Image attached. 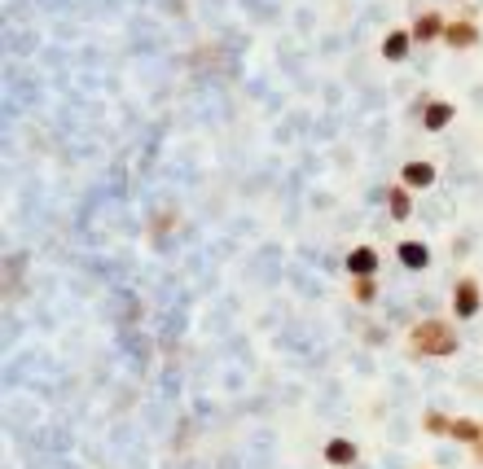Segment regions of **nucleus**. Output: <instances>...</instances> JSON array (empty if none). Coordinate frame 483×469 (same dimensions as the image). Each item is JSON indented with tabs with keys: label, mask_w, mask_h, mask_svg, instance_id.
Instances as JSON below:
<instances>
[{
	"label": "nucleus",
	"mask_w": 483,
	"mask_h": 469,
	"mask_svg": "<svg viewBox=\"0 0 483 469\" xmlns=\"http://www.w3.org/2000/svg\"><path fill=\"white\" fill-rule=\"evenodd\" d=\"M457 347H462L457 329L444 316H427L409 329V351L422 356V360H448V356H457Z\"/></svg>",
	"instance_id": "1"
},
{
	"label": "nucleus",
	"mask_w": 483,
	"mask_h": 469,
	"mask_svg": "<svg viewBox=\"0 0 483 469\" xmlns=\"http://www.w3.org/2000/svg\"><path fill=\"white\" fill-rule=\"evenodd\" d=\"M453 316L457 320H475L483 312V285L475 276H457V285H453Z\"/></svg>",
	"instance_id": "2"
},
{
	"label": "nucleus",
	"mask_w": 483,
	"mask_h": 469,
	"mask_svg": "<svg viewBox=\"0 0 483 469\" xmlns=\"http://www.w3.org/2000/svg\"><path fill=\"white\" fill-rule=\"evenodd\" d=\"M479 40H483V31H479V22H475V18H453V22H448V31H444V45H448L453 53H471Z\"/></svg>",
	"instance_id": "3"
},
{
	"label": "nucleus",
	"mask_w": 483,
	"mask_h": 469,
	"mask_svg": "<svg viewBox=\"0 0 483 469\" xmlns=\"http://www.w3.org/2000/svg\"><path fill=\"white\" fill-rule=\"evenodd\" d=\"M409 31H413V45H435V40L444 45L448 18H444V13H435V9H422V13L413 18V27H409Z\"/></svg>",
	"instance_id": "4"
},
{
	"label": "nucleus",
	"mask_w": 483,
	"mask_h": 469,
	"mask_svg": "<svg viewBox=\"0 0 483 469\" xmlns=\"http://www.w3.org/2000/svg\"><path fill=\"white\" fill-rule=\"evenodd\" d=\"M435 180H439V171H435V162H427V158H409V162L400 167V185H404V189H413V193L430 189Z\"/></svg>",
	"instance_id": "5"
},
{
	"label": "nucleus",
	"mask_w": 483,
	"mask_h": 469,
	"mask_svg": "<svg viewBox=\"0 0 483 469\" xmlns=\"http://www.w3.org/2000/svg\"><path fill=\"white\" fill-rule=\"evenodd\" d=\"M453 119H457V105L453 102H439V97H427V102H422V132L439 136Z\"/></svg>",
	"instance_id": "6"
},
{
	"label": "nucleus",
	"mask_w": 483,
	"mask_h": 469,
	"mask_svg": "<svg viewBox=\"0 0 483 469\" xmlns=\"http://www.w3.org/2000/svg\"><path fill=\"white\" fill-rule=\"evenodd\" d=\"M321 457H325V465H334V469H352L356 461H361V448H356L352 439H343V434H338V439H329V443H325Z\"/></svg>",
	"instance_id": "7"
},
{
	"label": "nucleus",
	"mask_w": 483,
	"mask_h": 469,
	"mask_svg": "<svg viewBox=\"0 0 483 469\" xmlns=\"http://www.w3.org/2000/svg\"><path fill=\"white\" fill-rule=\"evenodd\" d=\"M396 259H400V267H409V272H427L430 267V246L427 242H418V237H409V242L396 246Z\"/></svg>",
	"instance_id": "8"
},
{
	"label": "nucleus",
	"mask_w": 483,
	"mask_h": 469,
	"mask_svg": "<svg viewBox=\"0 0 483 469\" xmlns=\"http://www.w3.org/2000/svg\"><path fill=\"white\" fill-rule=\"evenodd\" d=\"M409 53H413V31H409V27H391V31L382 36V57H387L391 66L404 62Z\"/></svg>",
	"instance_id": "9"
},
{
	"label": "nucleus",
	"mask_w": 483,
	"mask_h": 469,
	"mask_svg": "<svg viewBox=\"0 0 483 469\" xmlns=\"http://www.w3.org/2000/svg\"><path fill=\"white\" fill-rule=\"evenodd\" d=\"M378 267H382V255L374 246H352L347 251V276H378Z\"/></svg>",
	"instance_id": "10"
},
{
	"label": "nucleus",
	"mask_w": 483,
	"mask_h": 469,
	"mask_svg": "<svg viewBox=\"0 0 483 469\" xmlns=\"http://www.w3.org/2000/svg\"><path fill=\"white\" fill-rule=\"evenodd\" d=\"M387 215L396 219V224H404V219H413V189H404L400 180L387 189Z\"/></svg>",
	"instance_id": "11"
},
{
	"label": "nucleus",
	"mask_w": 483,
	"mask_h": 469,
	"mask_svg": "<svg viewBox=\"0 0 483 469\" xmlns=\"http://www.w3.org/2000/svg\"><path fill=\"white\" fill-rule=\"evenodd\" d=\"M479 434H483V421H475V417H453V425H448V439L453 443H466V448H475Z\"/></svg>",
	"instance_id": "12"
},
{
	"label": "nucleus",
	"mask_w": 483,
	"mask_h": 469,
	"mask_svg": "<svg viewBox=\"0 0 483 469\" xmlns=\"http://www.w3.org/2000/svg\"><path fill=\"white\" fill-rule=\"evenodd\" d=\"M378 299V276H352V303L370 308Z\"/></svg>",
	"instance_id": "13"
},
{
	"label": "nucleus",
	"mask_w": 483,
	"mask_h": 469,
	"mask_svg": "<svg viewBox=\"0 0 483 469\" xmlns=\"http://www.w3.org/2000/svg\"><path fill=\"white\" fill-rule=\"evenodd\" d=\"M448 425H453V417H444V413H422V430H427L430 439H448Z\"/></svg>",
	"instance_id": "14"
},
{
	"label": "nucleus",
	"mask_w": 483,
	"mask_h": 469,
	"mask_svg": "<svg viewBox=\"0 0 483 469\" xmlns=\"http://www.w3.org/2000/svg\"><path fill=\"white\" fill-rule=\"evenodd\" d=\"M176 224H180V215H176V210H159V215H154V224H150V237H154V242H162V237H167Z\"/></svg>",
	"instance_id": "15"
},
{
	"label": "nucleus",
	"mask_w": 483,
	"mask_h": 469,
	"mask_svg": "<svg viewBox=\"0 0 483 469\" xmlns=\"http://www.w3.org/2000/svg\"><path fill=\"white\" fill-rule=\"evenodd\" d=\"M471 461H475V465H483V434H479V443L471 448Z\"/></svg>",
	"instance_id": "16"
}]
</instances>
